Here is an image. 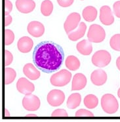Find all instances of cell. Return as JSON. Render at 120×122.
<instances>
[{"mask_svg":"<svg viewBox=\"0 0 120 122\" xmlns=\"http://www.w3.org/2000/svg\"><path fill=\"white\" fill-rule=\"evenodd\" d=\"M72 73L66 69H62L53 75L51 77V83L55 86H64L70 82Z\"/></svg>","mask_w":120,"mask_h":122,"instance_id":"3","label":"cell"},{"mask_svg":"<svg viewBox=\"0 0 120 122\" xmlns=\"http://www.w3.org/2000/svg\"><path fill=\"white\" fill-rule=\"evenodd\" d=\"M16 71L13 69L6 67L5 69V84L9 85L13 82L16 77Z\"/></svg>","mask_w":120,"mask_h":122,"instance_id":"24","label":"cell"},{"mask_svg":"<svg viewBox=\"0 0 120 122\" xmlns=\"http://www.w3.org/2000/svg\"><path fill=\"white\" fill-rule=\"evenodd\" d=\"M34 42L28 36H23L20 38L17 43V48L22 53H28L33 48Z\"/></svg>","mask_w":120,"mask_h":122,"instance_id":"14","label":"cell"},{"mask_svg":"<svg viewBox=\"0 0 120 122\" xmlns=\"http://www.w3.org/2000/svg\"><path fill=\"white\" fill-rule=\"evenodd\" d=\"M48 103L49 105L54 107L59 106L64 102L65 100L64 93L60 90H52L47 94V97Z\"/></svg>","mask_w":120,"mask_h":122,"instance_id":"6","label":"cell"},{"mask_svg":"<svg viewBox=\"0 0 120 122\" xmlns=\"http://www.w3.org/2000/svg\"><path fill=\"white\" fill-rule=\"evenodd\" d=\"M15 5L18 11L23 13H29L36 7V3L33 0H17Z\"/></svg>","mask_w":120,"mask_h":122,"instance_id":"12","label":"cell"},{"mask_svg":"<svg viewBox=\"0 0 120 122\" xmlns=\"http://www.w3.org/2000/svg\"><path fill=\"white\" fill-rule=\"evenodd\" d=\"M41 102L37 97L33 94H28L24 97L23 100V106L25 110L28 111H36L40 107Z\"/></svg>","mask_w":120,"mask_h":122,"instance_id":"7","label":"cell"},{"mask_svg":"<svg viewBox=\"0 0 120 122\" xmlns=\"http://www.w3.org/2000/svg\"><path fill=\"white\" fill-rule=\"evenodd\" d=\"M113 11L115 16L118 18H120V1L115 2L113 5Z\"/></svg>","mask_w":120,"mask_h":122,"instance_id":"31","label":"cell"},{"mask_svg":"<svg viewBox=\"0 0 120 122\" xmlns=\"http://www.w3.org/2000/svg\"><path fill=\"white\" fill-rule=\"evenodd\" d=\"M66 66L71 71H76L80 67V61L74 56H69L66 59Z\"/></svg>","mask_w":120,"mask_h":122,"instance_id":"21","label":"cell"},{"mask_svg":"<svg viewBox=\"0 0 120 122\" xmlns=\"http://www.w3.org/2000/svg\"><path fill=\"white\" fill-rule=\"evenodd\" d=\"M26 117H37L36 115L35 114H28V115H26Z\"/></svg>","mask_w":120,"mask_h":122,"instance_id":"36","label":"cell"},{"mask_svg":"<svg viewBox=\"0 0 120 122\" xmlns=\"http://www.w3.org/2000/svg\"><path fill=\"white\" fill-rule=\"evenodd\" d=\"M86 77L82 73H77L74 76L72 84V91H80L87 85Z\"/></svg>","mask_w":120,"mask_h":122,"instance_id":"15","label":"cell"},{"mask_svg":"<svg viewBox=\"0 0 120 122\" xmlns=\"http://www.w3.org/2000/svg\"><path fill=\"white\" fill-rule=\"evenodd\" d=\"M14 40V32L9 29L5 30V44L9 46L11 44Z\"/></svg>","mask_w":120,"mask_h":122,"instance_id":"26","label":"cell"},{"mask_svg":"<svg viewBox=\"0 0 120 122\" xmlns=\"http://www.w3.org/2000/svg\"><path fill=\"white\" fill-rule=\"evenodd\" d=\"M101 106L106 113L115 114L119 109V104L116 98L111 94H106L101 98Z\"/></svg>","mask_w":120,"mask_h":122,"instance_id":"2","label":"cell"},{"mask_svg":"<svg viewBox=\"0 0 120 122\" xmlns=\"http://www.w3.org/2000/svg\"><path fill=\"white\" fill-rule=\"evenodd\" d=\"M53 10V4L49 0H45L41 5V12L44 16H49Z\"/></svg>","mask_w":120,"mask_h":122,"instance_id":"23","label":"cell"},{"mask_svg":"<svg viewBox=\"0 0 120 122\" xmlns=\"http://www.w3.org/2000/svg\"><path fill=\"white\" fill-rule=\"evenodd\" d=\"M78 51L82 55L89 56L92 51V43L88 40H83L76 46Z\"/></svg>","mask_w":120,"mask_h":122,"instance_id":"17","label":"cell"},{"mask_svg":"<svg viewBox=\"0 0 120 122\" xmlns=\"http://www.w3.org/2000/svg\"><path fill=\"white\" fill-rule=\"evenodd\" d=\"M84 105L89 109H93L96 108L98 104V98L93 94H88L84 98Z\"/></svg>","mask_w":120,"mask_h":122,"instance_id":"22","label":"cell"},{"mask_svg":"<svg viewBox=\"0 0 120 122\" xmlns=\"http://www.w3.org/2000/svg\"><path fill=\"white\" fill-rule=\"evenodd\" d=\"M118 97H119V98H120V88L118 91Z\"/></svg>","mask_w":120,"mask_h":122,"instance_id":"37","label":"cell"},{"mask_svg":"<svg viewBox=\"0 0 120 122\" xmlns=\"http://www.w3.org/2000/svg\"><path fill=\"white\" fill-rule=\"evenodd\" d=\"M13 9V4L9 0H5V15H9Z\"/></svg>","mask_w":120,"mask_h":122,"instance_id":"30","label":"cell"},{"mask_svg":"<svg viewBox=\"0 0 120 122\" xmlns=\"http://www.w3.org/2000/svg\"><path fill=\"white\" fill-rule=\"evenodd\" d=\"M107 79V74L102 69L95 70L91 75V81L92 84L96 86L103 85L106 82Z\"/></svg>","mask_w":120,"mask_h":122,"instance_id":"13","label":"cell"},{"mask_svg":"<svg viewBox=\"0 0 120 122\" xmlns=\"http://www.w3.org/2000/svg\"><path fill=\"white\" fill-rule=\"evenodd\" d=\"M87 26L83 22H81L75 31H72L68 34V38L72 41H77L83 36L86 32Z\"/></svg>","mask_w":120,"mask_h":122,"instance_id":"18","label":"cell"},{"mask_svg":"<svg viewBox=\"0 0 120 122\" xmlns=\"http://www.w3.org/2000/svg\"><path fill=\"white\" fill-rule=\"evenodd\" d=\"M100 20L104 25H111L114 22V17L110 7L104 5L100 9Z\"/></svg>","mask_w":120,"mask_h":122,"instance_id":"10","label":"cell"},{"mask_svg":"<svg viewBox=\"0 0 120 122\" xmlns=\"http://www.w3.org/2000/svg\"><path fill=\"white\" fill-rule=\"evenodd\" d=\"M82 15L86 21L92 22L97 17V10L92 6H87L83 9Z\"/></svg>","mask_w":120,"mask_h":122,"instance_id":"19","label":"cell"},{"mask_svg":"<svg viewBox=\"0 0 120 122\" xmlns=\"http://www.w3.org/2000/svg\"><path fill=\"white\" fill-rule=\"evenodd\" d=\"M17 88L20 93L25 95L30 94L35 90L34 85L24 77L20 78L17 82Z\"/></svg>","mask_w":120,"mask_h":122,"instance_id":"9","label":"cell"},{"mask_svg":"<svg viewBox=\"0 0 120 122\" xmlns=\"http://www.w3.org/2000/svg\"><path fill=\"white\" fill-rule=\"evenodd\" d=\"M12 17L10 15H5V26H9L12 22Z\"/></svg>","mask_w":120,"mask_h":122,"instance_id":"33","label":"cell"},{"mask_svg":"<svg viewBox=\"0 0 120 122\" xmlns=\"http://www.w3.org/2000/svg\"><path fill=\"white\" fill-rule=\"evenodd\" d=\"M81 101V96L80 94H72L68 98L67 107L70 109H75L79 106Z\"/></svg>","mask_w":120,"mask_h":122,"instance_id":"20","label":"cell"},{"mask_svg":"<svg viewBox=\"0 0 120 122\" xmlns=\"http://www.w3.org/2000/svg\"><path fill=\"white\" fill-rule=\"evenodd\" d=\"M80 20L81 17L78 13H72L69 15L64 23V28L66 32L68 34L76 29L79 25Z\"/></svg>","mask_w":120,"mask_h":122,"instance_id":"8","label":"cell"},{"mask_svg":"<svg viewBox=\"0 0 120 122\" xmlns=\"http://www.w3.org/2000/svg\"><path fill=\"white\" fill-rule=\"evenodd\" d=\"M75 117H94V114H92V112H91L90 111L87 110L85 109H80L76 112L75 114Z\"/></svg>","mask_w":120,"mask_h":122,"instance_id":"27","label":"cell"},{"mask_svg":"<svg viewBox=\"0 0 120 122\" xmlns=\"http://www.w3.org/2000/svg\"><path fill=\"white\" fill-rule=\"evenodd\" d=\"M5 117H10L9 112V111L7 109H5Z\"/></svg>","mask_w":120,"mask_h":122,"instance_id":"35","label":"cell"},{"mask_svg":"<svg viewBox=\"0 0 120 122\" xmlns=\"http://www.w3.org/2000/svg\"><path fill=\"white\" fill-rule=\"evenodd\" d=\"M110 44L112 49L115 51H120V34H116L111 38Z\"/></svg>","mask_w":120,"mask_h":122,"instance_id":"25","label":"cell"},{"mask_svg":"<svg viewBox=\"0 0 120 122\" xmlns=\"http://www.w3.org/2000/svg\"><path fill=\"white\" fill-rule=\"evenodd\" d=\"M23 73L30 80H37L40 77V72L37 70L33 64L27 63L23 67Z\"/></svg>","mask_w":120,"mask_h":122,"instance_id":"16","label":"cell"},{"mask_svg":"<svg viewBox=\"0 0 120 122\" xmlns=\"http://www.w3.org/2000/svg\"><path fill=\"white\" fill-rule=\"evenodd\" d=\"M105 37L106 32L101 26L97 24L90 26L87 33V38L91 42L100 43L105 39Z\"/></svg>","mask_w":120,"mask_h":122,"instance_id":"4","label":"cell"},{"mask_svg":"<svg viewBox=\"0 0 120 122\" xmlns=\"http://www.w3.org/2000/svg\"><path fill=\"white\" fill-rule=\"evenodd\" d=\"M28 33L35 38L42 36L45 32V27L43 25L38 21H32L28 24L27 26Z\"/></svg>","mask_w":120,"mask_h":122,"instance_id":"11","label":"cell"},{"mask_svg":"<svg viewBox=\"0 0 120 122\" xmlns=\"http://www.w3.org/2000/svg\"><path fill=\"white\" fill-rule=\"evenodd\" d=\"M33 60L37 68L45 73L58 70L64 61V51L61 47L51 42H42L36 46Z\"/></svg>","mask_w":120,"mask_h":122,"instance_id":"1","label":"cell"},{"mask_svg":"<svg viewBox=\"0 0 120 122\" xmlns=\"http://www.w3.org/2000/svg\"><path fill=\"white\" fill-rule=\"evenodd\" d=\"M111 61V55L108 51L102 50L96 51L92 57V63L98 67H104Z\"/></svg>","mask_w":120,"mask_h":122,"instance_id":"5","label":"cell"},{"mask_svg":"<svg viewBox=\"0 0 120 122\" xmlns=\"http://www.w3.org/2000/svg\"><path fill=\"white\" fill-rule=\"evenodd\" d=\"M13 60V54L8 50L5 51V65L6 67L9 65Z\"/></svg>","mask_w":120,"mask_h":122,"instance_id":"29","label":"cell"},{"mask_svg":"<svg viewBox=\"0 0 120 122\" xmlns=\"http://www.w3.org/2000/svg\"><path fill=\"white\" fill-rule=\"evenodd\" d=\"M53 117H68V115L66 111L63 109H57L52 113Z\"/></svg>","mask_w":120,"mask_h":122,"instance_id":"28","label":"cell"},{"mask_svg":"<svg viewBox=\"0 0 120 122\" xmlns=\"http://www.w3.org/2000/svg\"><path fill=\"white\" fill-rule=\"evenodd\" d=\"M116 65L118 69L120 71V56L117 57V60H116Z\"/></svg>","mask_w":120,"mask_h":122,"instance_id":"34","label":"cell"},{"mask_svg":"<svg viewBox=\"0 0 120 122\" xmlns=\"http://www.w3.org/2000/svg\"><path fill=\"white\" fill-rule=\"evenodd\" d=\"M57 2L62 7H68L74 3V0H57Z\"/></svg>","mask_w":120,"mask_h":122,"instance_id":"32","label":"cell"}]
</instances>
